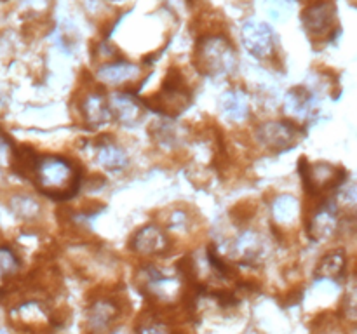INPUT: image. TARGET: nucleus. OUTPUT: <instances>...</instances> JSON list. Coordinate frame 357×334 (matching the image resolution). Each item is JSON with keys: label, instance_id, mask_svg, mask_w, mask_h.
I'll list each match as a JSON object with an SVG mask.
<instances>
[{"label": "nucleus", "instance_id": "nucleus-24", "mask_svg": "<svg viewBox=\"0 0 357 334\" xmlns=\"http://www.w3.org/2000/svg\"><path fill=\"white\" fill-rule=\"evenodd\" d=\"M21 267V260L10 247H0V277H13Z\"/></svg>", "mask_w": 357, "mask_h": 334}, {"label": "nucleus", "instance_id": "nucleus-23", "mask_svg": "<svg viewBox=\"0 0 357 334\" xmlns=\"http://www.w3.org/2000/svg\"><path fill=\"white\" fill-rule=\"evenodd\" d=\"M257 212H258V205L255 204L253 200H243L230 209V218H232L234 225L237 226L248 225V223L257 216Z\"/></svg>", "mask_w": 357, "mask_h": 334}, {"label": "nucleus", "instance_id": "nucleus-3", "mask_svg": "<svg viewBox=\"0 0 357 334\" xmlns=\"http://www.w3.org/2000/svg\"><path fill=\"white\" fill-rule=\"evenodd\" d=\"M237 65L234 45L223 35L201 37L194 52V66L208 77L227 75Z\"/></svg>", "mask_w": 357, "mask_h": 334}, {"label": "nucleus", "instance_id": "nucleus-7", "mask_svg": "<svg viewBox=\"0 0 357 334\" xmlns=\"http://www.w3.org/2000/svg\"><path fill=\"white\" fill-rule=\"evenodd\" d=\"M302 138V127L293 120L264 122L255 131V139L260 148L271 153H282L298 145Z\"/></svg>", "mask_w": 357, "mask_h": 334}, {"label": "nucleus", "instance_id": "nucleus-12", "mask_svg": "<svg viewBox=\"0 0 357 334\" xmlns=\"http://www.w3.org/2000/svg\"><path fill=\"white\" fill-rule=\"evenodd\" d=\"M302 218V205L293 195H278L272 202V233L282 240Z\"/></svg>", "mask_w": 357, "mask_h": 334}, {"label": "nucleus", "instance_id": "nucleus-18", "mask_svg": "<svg viewBox=\"0 0 357 334\" xmlns=\"http://www.w3.org/2000/svg\"><path fill=\"white\" fill-rule=\"evenodd\" d=\"M220 108L230 122L246 120L248 113H250L248 97L241 89H230L223 93L222 100H220Z\"/></svg>", "mask_w": 357, "mask_h": 334}, {"label": "nucleus", "instance_id": "nucleus-15", "mask_svg": "<svg viewBox=\"0 0 357 334\" xmlns=\"http://www.w3.org/2000/svg\"><path fill=\"white\" fill-rule=\"evenodd\" d=\"M232 253L241 264L255 267L265 256V242L257 230L246 228L232 242Z\"/></svg>", "mask_w": 357, "mask_h": 334}, {"label": "nucleus", "instance_id": "nucleus-27", "mask_svg": "<svg viewBox=\"0 0 357 334\" xmlns=\"http://www.w3.org/2000/svg\"><path fill=\"white\" fill-rule=\"evenodd\" d=\"M312 2H314V0H312Z\"/></svg>", "mask_w": 357, "mask_h": 334}, {"label": "nucleus", "instance_id": "nucleus-11", "mask_svg": "<svg viewBox=\"0 0 357 334\" xmlns=\"http://www.w3.org/2000/svg\"><path fill=\"white\" fill-rule=\"evenodd\" d=\"M241 38L246 51L257 59H271L275 56V33L267 23L246 21L241 28Z\"/></svg>", "mask_w": 357, "mask_h": 334}, {"label": "nucleus", "instance_id": "nucleus-22", "mask_svg": "<svg viewBox=\"0 0 357 334\" xmlns=\"http://www.w3.org/2000/svg\"><path fill=\"white\" fill-rule=\"evenodd\" d=\"M192 207L181 209L180 205H176L174 209H169L166 216V226L167 230H173V232H188L192 228Z\"/></svg>", "mask_w": 357, "mask_h": 334}, {"label": "nucleus", "instance_id": "nucleus-10", "mask_svg": "<svg viewBox=\"0 0 357 334\" xmlns=\"http://www.w3.org/2000/svg\"><path fill=\"white\" fill-rule=\"evenodd\" d=\"M173 247V240L167 235L166 230L159 225L142 226L132 233L131 240H129V249L139 256H162V254L169 253Z\"/></svg>", "mask_w": 357, "mask_h": 334}, {"label": "nucleus", "instance_id": "nucleus-4", "mask_svg": "<svg viewBox=\"0 0 357 334\" xmlns=\"http://www.w3.org/2000/svg\"><path fill=\"white\" fill-rule=\"evenodd\" d=\"M298 173L302 177L305 193L310 198H324L328 193L345 183L347 170L340 166H331L328 162L310 164L307 157L298 160Z\"/></svg>", "mask_w": 357, "mask_h": 334}, {"label": "nucleus", "instance_id": "nucleus-14", "mask_svg": "<svg viewBox=\"0 0 357 334\" xmlns=\"http://www.w3.org/2000/svg\"><path fill=\"white\" fill-rule=\"evenodd\" d=\"M108 106H110L112 118L119 122L124 127H135L143 120L145 115V108L135 100L131 93H117L108 100Z\"/></svg>", "mask_w": 357, "mask_h": 334}, {"label": "nucleus", "instance_id": "nucleus-13", "mask_svg": "<svg viewBox=\"0 0 357 334\" xmlns=\"http://www.w3.org/2000/svg\"><path fill=\"white\" fill-rule=\"evenodd\" d=\"M98 164L107 170H122L129 166V155L112 136H100L91 141Z\"/></svg>", "mask_w": 357, "mask_h": 334}, {"label": "nucleus", "instance_id": "nucleus-19", "mask_svg": "<svg viewBox=\"0 0 357 334\" xmlns=\"http://www.w3.org/2000/svg\"><path fill=\"white\" fill-rule=\"evenodd\" d=\"M314 110V94L307 87L296 86L286 96V113L291 117L305 118Z\"/></svg>", "mask_w": 357, "mask_h": 334}, {"label": "nucleus", "instance_id": "nucleus-8", "mask_svg": "<svg viewBox=\"0 0 357 334\" xmlns=\"http://www.w3.org/2000/svg\"><path fill=\"white\" fill-rule=\"evenodd\" d=\"M122 301L117 292L94 294L87 308V324L93 334H103L121 319Z\"/></svg>", "mask_w": 357, "mask_h": 334}, {"label": "nucleus", "instance_id": "nucleus-6", "mask_svg": "<svg viewBox=\"0 0 357 334\" xmlns=\"http://www.w3.org/2000/svg\"><path fill=\"white\" fill-rule=\"evenodd\" d=\"M300 19L312 42H330L338 33L337 9L330 0H314L303 9Z\"/></svg>", "mask_w": 357, "mask_h": 334}, {"label": "nucleus", "instance_id": "nucleus-20", "mask_svg": "<svg viewBox=\"0 0 357 334\" xmlns=\"http://www.w3.org/2000/svg\"><path fill=\"white\" fill-rule=\"evenodd\" d=\"M10 212H13L16 218L23 219V221H33L40 216L42 205L33 195L30 193H16L9 198L7 202Z\"/></svg>", "mask_w": 357, "mask_h": 334}, {"label": "nucleus", "instance_id": "nucleus-26", "mask_svg": "<svg viewBox=\"0 0 357 334\" xmlns=\"http://www.w3.org/2000/svg\"><path fill=\"white\" fill-rule=\"evenodd\" d=\"M0 334H6V333H2V331H0Z\"/></svg>", "mask_w": 357, "mask_h": 334}, {"label": "nucleus", "instance_id": "nucleus-5", "mask_svg": "<svg viewBox=\"0 0 357 334\" xmlns=\"http://www.w3.org/2000/svg\"><path fill=\"white\" fill-rule=\"evenodd\" d=\"M75 101L79 120L86 127L96 129L101 127V125H107L112 120L108 97L105 94L103 87L98 86V84H82L79 90V97H75Z\"/></svg>", "mask_w": 357, "mask_h": 334}, {"label": "nucleus", "instance_id": "nucleus-25", "mask_svg": "<svg viewBox=\"0 0 357 334\" xmlns=\"http://www.w3.org/2000/svg\"><path fill=\"white\" fill-rule=\"evenodd\" d=\"M268 14H271L274 19L281 21L284 17L289 16V10H291V6H289L288 0H271L267 6Z\"/></svg>", "mask_w": 357, "mask_h": 334}, {"label": "nucleus", "instance_id": "nucleus-9", "mask_svg": "<svg viewBox=\"0 0 357 334\" xmlns=\"http://www.w3.org/2000/svg\"><path fill=\"white\" fill-rule=\"evenodd\" d=\"M340 216L342 214L333 198H321L316 207L312 209L309 218H307V235L312 240H316V242L331 239L337 233L338 226H340Z\"/></svg>", "mask_w": 357, "mask_h": 334}, {"label": "nucleus", "instance_id": "nucleus-21", "mask_svg": "<svg viewBox=\"0 0 357 334\" xmlns=\"http://www.w3.org/2000/svg\"><path fill=\"white\" fill-rule=\"evenodd\" d=\"M150 136L160 148H178L181 143L180 129L167 120L153 122L149 129Z\"/></svg>", "mask_w": 357, "mask_h": 334}, {"label": "nucleus", "instance_id": "nucleus-17", "mask_svg": "<svg viewBox=\"0 0 357 334\" xmlns=\"http://www.w3.org/2000/svg\"><path fill=\"white\" fill-rule=\"evenodd\" d=\"M347 268V254L344 249L328 250L316 264V275L319 280H342Z\"/></svg>", "mask_w": 357, "mask_h": 334}, {"label": "nucleus", "instance_id": "nucleus-1", "mask_svg": "<svg viewBox=\"0 0 357 334\" xmlns=\"http://www.w3.org/2000/svg\"><path fill=\"white\" fill-rule=\"evenodd\" d=\"M30 181H33L38 193L52 200H68L79 193L80 170L66 157L38 155Z\"/></svg>", "mask_w": 357, "mask_h": 334}, {"label": "nucleus", "instance_id": "nucleus-2", "mask_svg": "<svg viewBox=\"0 0 357 334\" xmlns=\"http://www.w3.org/2000/svg\"><path fill=\"white\" fill-rule=\"evenodd\" d=\"M143 103L164 117H178L192 104V90L187 77L180 68H169L159 93L143 100Z\"/></svg>", "mask_w": 357, "mask_h": 334}, {"label": "nucleus", "instance_id": "nucleus-16", "mask_svg": "<svg viewBox=\"0 0 357 334\" xmlns=\"http://www.w3.org/2000/svg\"><path fill=\"white\" fill-rule=\"evenodd\" d=\"M98 75H100V79L105 84H110V86H126V84L139 82L142 70L136 65H132V63L119 58L115 61L105 63L98 70Z\"/></svg>", "mask_w": 357, "mask_h": 334}]
</instances>
